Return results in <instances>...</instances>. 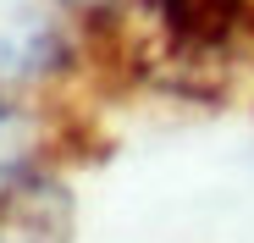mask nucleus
Segmentation results:
<instances>
[{"mask_svg":"<svg viewBox=\"0 0 254 243\" xmlns=\"http://www.w3.org/2000/svg\"><path fill=\"white\" fill-rule=\"evenodd\" d=\"M66 28L50 0H0V83H28L66 66Z\"/></svg>","mask_w":254,"mask_h":243,"instance_id":"2","label":"nucleus"},{"mask_svg":"<svg viewBox=\"0 0 254 243\" xmlns=\"http://www.w3.org/2000/svg\"><path fill=\"white\" fill-rule=\"evenodd\" d=\"M155 17L166 33V50L199 66L238 50V39L254 28V0H155Z\"/></svg>","mask_w":254,"mask_h":243,"instance_id":"1","label":"nucleus"},{"mask_svg":"<svg viewBox=\"0 0 254 243\" xmlns=\"http://www.w3.org/2000/svg\"><path fill=\"white\" fill-rule=\"evenodd\" d=\"M33 149H39V122L22 105L0 100V205L22 188V177L33 166Z\"/></svg>","mask_w":254,"mask_h":243,"instance_id":"3","label":"nucleus"}]
</instances>
